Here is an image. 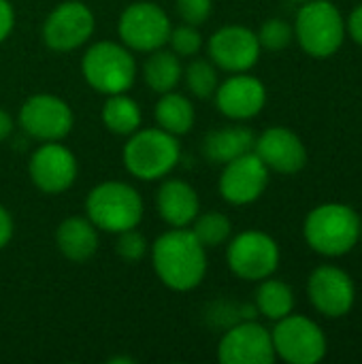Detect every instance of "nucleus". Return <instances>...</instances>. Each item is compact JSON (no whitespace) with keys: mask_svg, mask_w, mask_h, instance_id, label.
Here are the masks:
<instances>
[{"mask_svg":"<svg viewBox=\"0 0 362 364\" xmlns=\"http://www.w3.org/2000/svg\"><path fill=\"white\" fill-rule=\"evenodd\" d=\"M149 254L158 279L175 292L198 288L207 275V250L190 228H171L162 232L149 245Z\"/></svg>","mask_w":362,"mask_h":364,"instance_id":"1","label":"nucleus"},{"mask_svg":"<svg viewBox=\"0 0 362 364\" xmlns=\"http://www.w3.org/2000/svg\"><path fill=\"white\" fill-rule=\"evenodd\" d=\"M303 237L316 254L339 258L361 241V218L346 203H324L307 213Z\"/></svg>","mask_w":362,"mask_h":364,"instance_id":"2","label":"nucleus"},{"mask_svg":"<svg viewBox=\"0 0 362 364\" xmlns=\"http://www.w3.org/2000/svg\"><path fill=\"white\" fill-rule=\"evenodd\" d=\"M126 171L141 181H158L169 177L179 160L181 145L179 139L160 126L134 130L122 151Z\"/></svg>","mask_w":362,"mask_h":364,"instance_id":"3","label":"nucleus"},{"mask_svg":"<svg viewBox=\"0 0 362 364\" xmlns=\"http://www.w3.org/2000/svg\"><path fill=\"white\" fill-rule=\"evenodd\" d=\"M143 213L141 194L126 181H102L85 198V218L109 235L139 228Z\"/></svg>","mask_w":362,"mask_h":364,"instance_id":"4","label":"nucleus"},{"mask_svg":"<svg viewBox=\"0 0 362 364\" xmlns=\"http://www.w3.org/2000/svg\"><path fill=\"white\" fill-rule=\"evenodd\" d=\"M81 75L85 83L102 96L122 94L137 81V60L124 43L98 41L85 49Z\"/></svg>","mask_w":362,"mask_h":364,"instance_id":"5","label":"nucleus"},{"mask_svg":"<svg viewBox=\"0 0 362 364\" xmlns=\"http://www.w3.org/2000/svg\"><path fill=\"white\" fill-rule=\"evenodd\" d=\"M294 41L301 49L318 60L335 55L346 41V19L331 0H307L292 23Z\"/></svg>","mask_w":362,"mask_h":364,"instance_id":"6","label":"nucleus"},{"mask_svg":"<svg viewBox=\"0 0 362 364\" xmlns=\"http://www.w3.org/2000/svg\"><path fill=\"white\" fill-rule=\"evenodd\" d=\"M271 339L275 358L288 364H318L329 352V341L320 324L299 314L277 320Z\"/></svg>","mask_w":362,"mask_h":364,"instance_id":"7","label":"nucleus"},{"mask_svg":"<svg viewBox=\"0 0 362 364\" xmlns=\"http://www.w3.org/2000/svg\"><path fill=\"white\" fill-rule=\"evenodd\" d=\"M282 260L277 241L262 230H243L230 239L226 247L228 269L245 282H262L271 277Z\"/></svg>","mask_w":362,"mask_h":364,"instance_id":"8","label":"nucleus"},{"mask_svg":"<svg viewBox=\"0 0 362 364\" xmlns=\"http://www.w3.org/2000/svg\"><path fill=\"white\" fill-rule=\"evenodd\" d=\"M171 17L169 13L149 0H139L128 4L117 21L119 41L130 51L149 53L166 45L171 34Z\"/></svg>","mask_w":362,"mask_h":364,"instance_id":"9","label":"nucleus"},{"mask_svg":"<svg viewBox=\"0 0 362 364\" xmlns=\"http://www.w3.org/2000/svg\"><path fill=\"white\" fill-rule=\"evenodd\" d=\"M96 28L92 9L81 0H64L45 17L43 41L53 51H75L83 47Z\"/></svg>","mask_w":362,"mask_h":364,"instance_id":"10","label":"nucleus"},{"mask_svg":"<svg viewBox=\"0 0 362 364\" xmlns=\"http://www.w3.org/2000/svg\"><path fill=\"white\" fill-rule=\"evenodd\" d=\"M19 126L36 141H62L75 126L73 109L53 94H34L19 109Z\"/></svg>","mask_w":362,"mask_h":364,"instance_id":"11","label":"nucleus"},{"mask_svg":"<svg viewBox=\"0 0 362 364\" xmlns=\"http://www.w3.org/2000/svg\"><path fill=\"white\" fill-rule=\"evenodd\" d=\"M209 60L226 73H247L260 60V41L254 30L241 23L218 28L207 41Z\"/></svg>","mask_w":362,"mask_h":364,"instance_id":"12","label":"nucleus"},{"mask_svg":"<svg viewBox=\"0 0 362 364\" xmlns=\"http://www.w3.org/2000/svg\"><path fill=\"white\" fill-rule=\"evenodd\" d=\"M222 166L224 168L218 179V192L226 203L243 207L256 203L265 194L271 171L256 156V151H247Z\"/></svg>","mask_w":362,"mask_h":364,"instance_id":"13","label":"nucleus"},{"mask_svg":"<svg viewBox=\"0 0 362 364\" xmlns=\"http://www.w3.org/2000/svg\"><path fill=\"white\" fill-rule=\"evenodd\" d=\"M307 296L314 309L326 318H344L354 309L356 286L348 271L335 264H320L307 279Z\"/></svg>","mask_w":362,"mask_h":364,"instance_id":"14","label":"nucleus"},{"mask_svg":"<svg viewBox=\"0 0 362 364\" xmlns=\"http://www.w3.org/2000/svg\"><path fill=\"white\" fill-rule=\"evenodd\" d=\"M79 164L75 154L60 141H47L34 149L28 162V175L36 190L45 194H62L77 181Z\"/></svg>","mask_w":362,"mask_h":364,"instance_id":"15","label":"nucleus"},{"mask_svg":"<svg viewBox=\"0 0 362 364\" xmlns=\"http://www.w3.org/2000/svg\"><path fill=\"white\" fill-rule=\"evenodd\" d=\"M218 360L222 364H273L271 331L254 320L230 326L218 343Z\"/></svg>","mask_w":362,"mask_h":364,"instance_id":"16","label":"nucleus"},{"mask_svg":"<svg viewBox=\"0 0 362 364\" xmlns=\"http://www.w3.org/2000/svg\"><path fill=\"white\" fill-rule=\"evenodd\" d=\"M213 98H215L218 111L224 117L233 122H247L265 109L267 87L254 75L233 73L228 79H224L218 85Z\"/></svg>","mask_w":362,"mask_h":364,"instance_id":"17","label":"nucleus"},{"mask_svg":"<svg viewBox=\"0 0 362 364\" xmlns=\"http://www.w3.org/2000/svg\"><path fill=\"white\" fill-rule=\"evenodd\" d=\"M254 151L269 171L282 175H294L307 164V147L303 139L286 126H271L258 134Z\"/></svg>","mask_w":362,"mask_h":364,"instance_id":"18","label":"nucleus"},{"mask_svg":"<svg viewBox=\"0 0 362 364\" xmlns=\"http://www.w3.org/2000/svg\"><path fill=\"white\" fill-rule=\"evenodd\" d=\"M156 207L164 224H169L171 228H188L201 213L196 190L188 181L177 177L162 179L156 194Z\"/></svg>","mask_w":362,"mask_h":364,"instance_id":"19","label":"nucleus"},{"mask_svg":"<svg viewBox=\"0 0 362 364\" xmlns=\"http://www.w3.org/2000/svg\"><path fill=\"white\" fill-rule=\"evenodd\" d=\"M98 228L81 215L60 222L55 228V247L70 262H87L98 252Z\"/></svg>","mask_w":362,"mask_h":364,"instance_id":"20","label":"nucleus"},{"mask_svg":"<svg viewBox=\"0 0 362 364\" xmlns=\"http://www.w3.org/2000/svg\"><path fill=\"white\" fill-rule=\"evenodd\" d=\"M256 134L247 126H226L211 130L203 141V154L215 162L226 164L247 151H254Z\"/></svg>","mask_w":362,"mask_h":364,"instance_id":"21","label":"nucleus"},{"mask_svg":"<svg viewBox=\"0 0 362 364\" xmlns=\"http://www.w3.org/2000/svg\"><path fill=\"white\" fill-rule=\"evenodd\" d=\"M154 117L162 130H166L175 136H181L194 128L196 111H194L192 100L186 94L171 90L166 94H160V98L154 107Z\"/></svg>","mask_w":362,"mask_h":364,"instance_id":"22","label":"nucleus"},{"mask_svg":"<svg viewBox=\"0 0 362 364\" xmlns=\"http://www.w3.org/2000/svg\"><path fill=\"white\" fill-rule=\"evenodd\" d=\"M181 75L183 66L179 55L164 47L149 51V58L143 64V79L147 87L156 94H166L175 90L181 81Z\"/></svg>","mask_w":362,"mask_h":364,"instance_id":"23","label":"nucleus"},{"mask_svg":"<svg viewBox=\"0 0 362 364\" xmlns=\"http://www.w3.org/2000/svg\"><path fill=\"white\" fill-rule=\"evenodd\" d=\"M102 124L109 132L117 136H130L134 130L141 128V107L139 102L128 96L126 92L122 94H111L107 96L102 105Z\"/></svg>","mask_w":362,"mask_h":364,"instance_id":"24","label":"nucleus"},{"mask_svg":"<svg viewBox=\"0 0 362 364\" xmlns=\"http://www.w3.org/2000/svg\"><path fill=\"white\" fill-rule=\"evenodd\" d=\"M294 303L297 301H294L292 288L282 279H273V275L260 282L256 290V301H254L256 311L273 322L290 316L294 311Z\"/></svg>","mask_w":362,"mask_h":364,"instance_id":"25","label":"nucleus"},{"mask_svg":"<svg viewBox=\"0 0 362 364\" xmlns=\"http://www.w3.org/2000/svg\"><path fill=\"white\" fill-rule=\"evenodd\" d=\"M181 79L186 81V87L190 90V94L201 98V100L213 98L215 90L220 85L218 66L211 60H205V58L190 60L188 66H183Z\"/></svg>","mask_w":362,"mask_h":364,"instance_id":"26","label":"nucleus"},{"mask_svg":"<svg viewBox=\"0 0 362 364\" xmlns=\"http://www.w3.org/2000/svg\"><path fill=\"white\" fill-rule=\"evenodd\" d=\"M192 235L198 239V243L205 250L211 247H220L222 243H226L233 235V224L228 220V215L220 213V211H207V213H198L194 218V222L190 224Z\"/></svg>","mask_w":362,"mask_h":364,"instance_id":"27","label":"nucleus"},{"mask_svg":"<svg viewBox=\"0 0 362 364\" xmlns=\"http://www.w3.org/2000/svg\"><path fill=\"white\" fill-rule=\"evenodd\" d=\"M256 34H258L260 47L262 49H269V51H282V49H286L294 41V28H292V23H288L282 17L267 19Z\"/></svg>","mask_w":362,"mask_h":364,"instance_id":"28","label":"nucleus"},{"mask_svg":"<svg viewBox=\"0 0 362 364\" xmlns=\"http://www.w3.org/2000/svg\"><path fill=\"white\" fill-rule=\"evenodd\" d=\"M166 45L179 58H194L201 51V47H203V34H201L198 26L181 23V26L171 28Z\"/></svg>","mask_w":362,"mask_h":364,"instance_id":"29","label":"nucleus"},{"mask_svg":"<svg viewBox=\"0 0 362 364\" xmlns=\"http://www.w3.org/2000/svg\"><path fill=\"white\" fill-rule=\"evenodd\" d=\"M149 252V243L147 239L137 230V228H130V230H124L117 235V241H115V254L126 260V262H139L147 256Z\"/></svg>","mask_w":362,"mask_h":364,"instance_id":"30","label":"nucleus"},{"mask_svg":"<svg viewBox=\"0 0 362 364\" xmlns=\"http://www.w3.org/2000/svg\"><path fill=\"white\" fill-rule=\"evenodd\" d=\"M177 13L183 23L203 26L213 11V0H175Z\"/></svg>","mask_w":362,"mask_h":364,"instance_id":"31","label":"nucleus"},{"mask_svg":"<svg viewBox=\"0 0 362 364\" xmlns=\"http://www.w3.org/2000/svg\"><path fill=\"white\" fill-rule=\"evenodd\" d=\"M15 28V9L9 0H0V43L9 38Z\"/></svg>","mask_w":362,"mask_h":364,"instance_id":"32","label":"nucleus"},{"mask_svg":"<svg viewBox=\"0 0 362 364\" xmlns=\"http://www.w3.org/2000/svg\"><path fill=\"white\" fill-rule=\"evenodd\" d=\"M346 32L352 36V41H354L356 45H361L362 47V2L350 13V17H348V21H346Z\"/></svg>","mask_w":362,"mask_h":364,"instance_id":"33","label":"nucleus"},{"mask_svg":"<svg viewBox=\"0 0 362 364\" xmlns=\"http://www.w3.org/2000/svg\"><path fill=\"white\" fill-rule=\"evenodd\" d=\"M11 239H13V218L9 209L0 205V250H4Z\"/></svg>","mask_w":362,"mask_h":364,"instance_id":"34","label":"nucleus"},{"mask_svg":"<svg viewBox=\"0 0 362 364\" xmlns=\"http://www.w3.org/2000/svg\"><path fill=\"white\" fill-rule=\"evenodd\" d=\"M11 132H13V119L4 109H0V143L6 141Z\"/></svg>","mask_w":362,"mask_h":364,"instance_id":"35","label":"nucleus"},{"mask_svg":"<svg viewBox=\"0 0 362 364\" xmlns=\"http://www.w3.org/2000/svg\"><path fill=\"white\" fill-rule=\"evenodd\" d=\"M292 2H301V4H303V2H307V0H292Z\"/></svg>","mask_w":362,"mask_h":364,"instance_id":"36","label":"nucleus"},{"mask_svg":"<svg viewBox=\"0 0 362 364\" xmlns=\"http://www.w3.org/2000/svg\"><path fill=\"white\" fill-rule=\"evenodd\" d=\"M361 241H362V218H361Z\"/></svg>","mask_w":362,"mask_h":364,"instance_id":"37","label":"nucleus"}]
</instances>
